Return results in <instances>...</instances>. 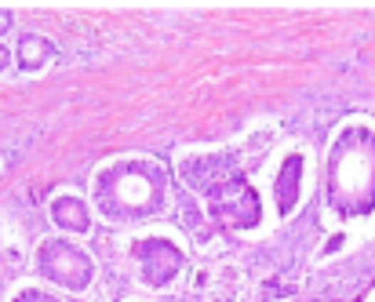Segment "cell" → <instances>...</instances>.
<instances>
[{"label": "cell", "mask_w": 375, "mask_h": 302, "mask_svg": "<svg viewBox=\"0 0 375 302\" xmlns=\"http://www.w3.org/2000/svg\"><path fill=\"white\" fill-rule=\"evenodd\" d=\"M182 183L204 197L208 215L226 230H255L263 222V204L241 168L237 149L197 153L179 164Z\"/></svg>", "instance_id": "6da1fadb"}, {"label": "cell", "mask_w": 375, "mask_h": 302, "mask_svg": "<svg viewBox=\"0 0 375 302\" xmlns=\"http://www.w3.org/2000/svg\"><path fill=\"white\" fill-rule=\"evenodd\" d=\"M324 204L342 219L368 215L375 207V131L342 128L324 157Z\"/></svg>", "instance_id": "7a4b0ae2"}, {"label": "cell", "mask_w": 375, "mask_h": 302, "mask_svg": "<svg viewBox=\"0 0 375 302\" xmlns=\"http://www.w3.org/2000/svg\"><path fill=\"white\" fill-rule=\"evenodd\" d=\"M95 207L110 222H142L168 204V175L157 161H117L91 183Z\"/></svg>", "instance_id": "3957f363"}, {"label": "cell", "mask_w": 375, "mask_h": 302, "mask_svg": "<svg viewBox=\"0 0 375 302\" xmlns=\"http://www.w3.org/2000/svg\"><path fill=\"white\" fill-rule=\"evenodd\" d=\"M37 274L51 284L70 288V291H84L91 284V277H95V266L66 237H48L37 248Z\"/></svg>", "instance_id": "277c9868"}, {"label": "cell", "mask_w": 375, "mask_h": 302, "mask_svg": "<svg viewBox=\"0 0 375 302\" xmlns=\"http://www.w3.org/2000/svg\"><path fill=\"white\" fill-rule=\"evenodd\" d=\"M132 255L139 262L142 284H149V288H168L179 277V269H182V252H179V244H171L168 237H142V240H135Z\"/></svg>", "instance_id": "5b68a950"}, {"label": "cell", "mask_w": 375, "mask_h": 302, "mask_svg": "<svg viewBox=\"0 0 375 302\" xmlns=\"http://www.w3.org/2000/svg\"><path fill=\"white\" fill-rule=\"evenodd\" d=\"M299 190H302V157H288L280 164V175L273 183V197H277V211L280 215H292L299 204Z\"/></svg>", "instance_id": "8992f818"}, {"label": "cell", "mask_w": 375, "mask_h": 302, "mask_svg": "<svg viewBox=\"0 0 375 302\" xmlns=\"http://www.w3.org/2000/svg\"><path fill=\"white\" fill-rule=\"evenodd\" d=\"M51 222L66 233H88L91 230V215H88V204L80 197L62 193L51 200Z\"/></svg>", "instance_id": "52a82bcc"}, {"label": "cell", "mask_w": 375, "mask_h": 302, "mask_svg": "<svg viewBox=\"0 0 375 302\" xmlns=\"http://www.w3.org/2000/svg\"><path fill=\"white\" fill-rule=\"evenodd\" d=\"M51 55H55V44H51L48 37L29 33V37H22L19 48H15V63H19L22 73H37V70L48 66V58H51Z\"/></svg>", "instance_id": "ba28073f"}, {"label": "cell", "mask_w": 375, "mask_h": 302, "mask_svg": "<svg viewBox=\"0 0 375 302\" xmlns=\"http://www.w3.org/2000/svg\"><path fill=\"white\" fill-rule=\"evenodd\" d=\"M11 302H58V298H51L48 291H37V288H22Z\"/></svg>", "instance_id": "9c48e42d"}, {"label": "cell", "mask_w": 375, "mask_h": 302, "mask_svg": "<svg viewBox=\"0 0 375 302\" xmlns=\"http://www.w3.org/2000/svg\"><path fill=\"white\" fill-rule=\"evenodd\" d=\"M4 70H8V48L0 44V73H4Z\"/></svg>", "instance_id": "30bf717a"}, {"label": "cell", "mask_w": 375, "mask_h": 302, "mask_svg": "<svg viewBox=\"0 0 375 302\" xmlns=\"http://www.w3.org/2000/svg\"><path fill=\"white\" fill-rule=\"evenodd\" d=\"M11 26V11H0V29H8Z\"/></svg>", "instance_id": "8fae6325"}]
</instances>
